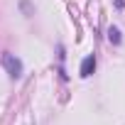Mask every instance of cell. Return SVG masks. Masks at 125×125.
Returning a JSON list of instances; mask_svg holds the SVG:
<instances>
[{
	"label": "cell",
	"instance_id": "obj_1",
	"mask_svg": "<svg viewBox=\"0 0 125 125\" xmlns=\"http://www.w3.org/2000/svg\"><path fill=\"white\" fill-rule=\"evenodd\" d=\"M0 64H3V69L8 71V76L10 79H20L22 76V71H25V66H22V61L15 56V54H10V52H3V56H0Z\"/></svg>",
	"mask_w": 125,
	"mask_h": 125
},
{
	"label": "cell",
	"instance_id": "obj_2",
	"mask_svg": "<svg viewBox=\"0 0 125 125\" xmlns=\"http://www.w3.org/2000/svg\"><path fill=\"white\" fill-rule=\"evenodd\" d=\"M93 71H96V56H93V54H88V56L81 61V69H79V74H81V79H88Z\"/></svg>",
	"mask_w": 125,
	"mask_h": 125
},
{
	"label": "cell",
	"instance_id": "obj_3",
	"mask_svg": "<svg viewBox=\"0 0 125 125\" xmlns=\"http://www.w3.org/2000/svg\"><path fill=\"white\" fill-rule=\"evenodd\" d=\"M108 39H110V44H115V47H118V44L123 42V37H120V30L110 25V27H108Z\"/></svg>",
	"mask_w": 125,
	"mask_h": 125
}]
</instances>
